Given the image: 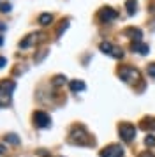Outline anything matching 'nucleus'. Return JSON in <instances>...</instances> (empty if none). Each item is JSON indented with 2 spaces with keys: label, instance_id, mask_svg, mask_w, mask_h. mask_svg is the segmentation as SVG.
Masks as SVG:
<instances>
[{
  "label": "nucleus",
  "instance_id": "obj_1",
  "mask_svg": "<svg viewBox=\"0 0 155 157\" xmlns=\"http://www.w3.org/2000/svg\"><path fill=\"white\" fill-rule=\"evenodd\" d=\"M69 141L72 143V145H79V147L93 145V140L88 136V132H86V131H85V127H81V125H78V127H74L72 131H70Z\"/></svg>",
  "mask_w": 155,
  "mask_h": 157
},
{
  "label": "nucleus",
  "instance_id": "obj_2",
  "mask_svg": "<svg viewBox=\"0 0 155 157\" xmlns=\"http://www.w3.org/2000/svg\"><path fill=\"white\" fill-rule=\"evenodd\" d=\"M14 88H16V83H14L13 79H4V81H0V108L7 106V104L11 102Z\"/></svg>",
  "mask_w": 155,
  "mask_h": 157
},
{
  "label": "nucleus",
  "instance_id": "obj_3",
  "mask_svg": "<svg viewBox=\"0 0 155 157\" xmlns=\"http://www.w3.org/2000/svg\"><path fill=\"white\" fill-rule=\"evenodd\" d=\"M118 76L123 79L125 83H132V81H138V79H139V71L134 69V67H130V65H123V67H120Z\"/></svg>",
  "mask_w": 155,
  "mask_h": 157
},
{
  "label": "nucleus",
  "instance_id": "obj_4",
  "mask_svg": "<svg viewBox=\"0 0 155 157\" xmlns=\"http://www.w3.org/2000/svg\"><path fill=\"white\" fill-rule=\"evenodd\" d=\"M118 134L125 143H130L134 138H136V127L130 125V124H122L118 127Z\"/></svg>",
  "mask_w": 155,
  "mask_h": 157
},
{
  "label": "nucleus",
  "instance_id": "obj_5",
  "mask_svg": "<svg viewBox=\"0 0 155 157\" xmlns=\"http://www.w3.org/2000/svg\"><path fill=\"white\" fill-rule=\"evenodd\" d=\"M32 120H34L35 127H41V129H46V127L51 125V118H49V115L44 113V111H35L34 117H32Z\"/></svg>",
  "mask_w": 155,
  "mask_h": 157
},
{
  "label": "nucleus",
  "instance_id": "obj_6",
  "mask_svg": "<svg viewBox=\"0 0 155 157\" xmlns=\"http://www.w3.org/2000/svg\"><path fill=\"white\" fill-rule=\"evenodd\" d=\"M100 157H123V148L120 145H109L104 150H100Z\"/></svg>",
  "mask_w": 155,
  "mask_h": 157
},
{
  "label": "nucleus",
  "instance_id": "obj_7",
  "mask_svg": "<svg viewBox=\"0 0 155 157\" xmlns=\"http://www.w3.org/2000/svg\"><path fill=\"white\" fill-rule=\"evenodd\" d=\"M118 18V13L115 11V9H111V7H104V9H100L99 11V20L100 21H113V20H116Z\"/></svg>",
  "mask_w": 155,
  "mask_h": 157
},
{
  "label": "nucleus",
  "instance_id": "obj_8",
  "mask_svg": "<svg viewBox=\"0 0 155 157\" xmlns=\"http://www.w3.org/2000/svg\"><path fill=\"white\" fill-rule=\"evenodd\" d=\"M130 50L136 51V53H139V55H148V53H150V46L145 44V43H141V41H132Z\"/></svg>",
  "mask_w": 155,
  "mask_h": 157
},
{
  "label": "nucleus",
  "instance_id": "obj_9",
  "mask_svg": "<svg viewBox=\"0 0 155 157\" xmlns=\"http://www.w3.org/2000/svg\"><path fill=\"white\" fill-rule=\"evenodd\" d=\"M69 86H70L72 92H83L85 88H86V85H85L81 79H72V81L69 83Z\"/></svg>",
  "mask_w": 155,
  "mask_h": 157
},
{
  "label": "nucleus",
  "instance_id": "obj_10",
  "mask_svg": "<svg viewBox=\"0 0 155 157\" xmlns=\"http://www.w3.org/2000/svg\"><path fill=\"white\" fill-rule=\"evenodd\" d=\"M125 36H130V39L132 41H141V37H143V32H141L139 29H127L125 30Z\"/></svg>",
  "mask_w": 155,
  "mask_h": 157
},
{
  "label": "nucleus",
  "instance_id": "obj_11",
  "mask_svg": "<svg viewBox=\"0 0 155 157\" xmlns=\"http://www.w3.org/2000/svg\"><path fill=\"white\" fill-rule=\"evenodd\" d=\"M99 50L102 51V53H106V55H111L115 48H113V44H111V43L104 41V43H100V44H99Z\"/></svg>",
  "mask_w": 155,
  "mask_h": 157
},
{
  "label": "nucleus",
  "instance_id": "obj_12",
  "mask_svg": "<svg viewBox=\"0 0 155 157\" xmlns=\"http://www.w3.org/2000/svg\"><path fill=\"white\" fill-rule=\"evenodd\" d=\"M125 7H127V13L132 16V14H136V7H138V2H136V0H127V2H125Z\"/></svg>",
  "mask_w": 155,
  "mask_h": 157
},
{
  "label": "nucleus",
  "instance_id": "obj_13",
  "mask_svg": "<svg viewBox=\"0 0 155 157\" xmlns=\"http://www.w3.org/2000/svg\"><path fill=\"white\" fill-rule=\"evenodd\" d=\"M51 21H53V16L49 14V13H44V14L39 16V23H41V25H44V27H46V25H49Z\"/></svg>",
  "mask_w": 155,
  "mask_h": 157
},
{
  "label": "nucleus",
  "instance_id": "obj_14",
  "mask_svg": "<svg viewBox=\"0 0 155 157\" xmlns=\"http://www.w3.org/2000/svg\"><path fill=\"white\" fill-rule=\"evenodd\" d=\"M141 127L155 131V120H153V118H150V120H148V118H145V120H143V124H141Z\"/></svg>",
  "mask_w": 155,
  "mask_h": 157
},
{
  "label": "nucleus",
  "instance_id": "obj_15",
  "mask_svg": "<svg viewBox=\"0 0 155 157\" xmlns=\"http://www.w3.org/2000/svg\"><path fill=\"white\" fill-rule=\"evenodd\" d=\"M6 141L11 143V145H20V138L16 134H7L6 136Z\"/></svg>",
  "mask_w": 155,
  "mask_h": 157
},
{
  "label": "nucleus",
  "instance_id": "obj_16",
  "mask_svg": "<svg viewBox=\"0 0 155 157\" xmlns=\"http://www.w3.org/2000/svg\"><path fill=\"white\" fill-rule=\"evenodd\" d=\"M65 76H55V78H53V85L55 86H60V85H63V83H65Z\"/></svg>",
  "mask_w": 155,
  "mask_h": 157
},
{
  "label": "nucleus",
  "instance_id": "obj_17",
  "mask_svg": "<svg viewBox=\"0 0 155 157\" xmlns=\"http://www.w3.org/2000/svg\"><path fill=\"white\" fill-rule=\"evenodd\" d=\"M145 145H146V147H153L155 145V136L148 134L146 138H145Z\"/></svg>",
  "mask_w": 155,
  "mask_h": 157
},
{
  "label": "nucleus",
  "instance_id": "obj_18",
  "mask_svg": "<svg viewBox=\"0 0 155 157\" xmlns=\"http://www.w3.org/2000/svg\"><path fill=\"white\" fill-rule=\"evenodd\" d=\"M46 55H48V50H41V51H39V55H37V57L34 58V60H35V64H39V62H41L42 58L46 57Z\"/></svg>",
  "mask_w": 155,
  "mask_h": 157
},
{
  "label": "nucleus",
  "instance_id": "obj_19",
  "mask_svg": "<svg viewBox=\"0 0 155 157\" xmlns=\"http://www.w3.org/2000/svg\"><path fill=\"white\" fill-rule=\"evenodd\" d=\"M111 57L113 58H122V57H123V51L120 50V48H115V50H113V53H111Z\"/></svg>",
  "mask_w": 155,
  "mask_h": 157
},
{
  "label": "nucleus",
  "instance_id": "obj_20",
  "mask_svg": "<svg viewBox=\"0 0 155 157\" xmlns=\"http://www.w3.org/2000/svg\"><path fill=\"white\" fill-rule=\"evenodd\" d=\"M11 4H0V11L2 13H11Z\"/></svg>",
  "mask_w": 155,
  "mask_h": 157
},
{
  "label": "nucleus",
  "instance_id": "obj_21",
  "mask_svg": "<svg viewBox=\"0 0 155 157\" xmlns=\"http://www.w3.org/2000/svg\"><path fill=\"white\" fill-rule=\"evenodd\" d=\"M67 27H69V23H67V21H62V25H60V29H58V32H56V36L60 37V36H62V32H63L65 29H67Z\"/></svg>",
  "mask_w": 155,
  "mask_h": 157
},
{
  "label": "nucleus",
  "instance_id": "obj_22",
  "mask_svg": "<svg viewBox=\"0 0 155 157\" xmlns=\"http://www.w3.org/2000/svg\"><path fill=\"white\" fill-rule=\"evenodd\" d=\"M148 76H152V78H155V64H150L148 65Z\"/></svg>",
  "mask_w": 155,
  "mask_h": 157
},
{
  "label": "nucleus",
  "instance_id": "obj_23",
  "mask_svg": "<svg viewBox=\"0 0 155 157\" xmlns=\"http://www.w3.org/2000/svg\"><path fill=\"white\" fill-rule=\"evenodd\" d=\"M7 65V58L6 57H0V69H2V67H6Z\"/></svg>",
  "mask_w": 155,
  "mask_h": 157
},
{
  "label": "nucleus",
  "instance_id": "obj_24",
  "mask_svg": "<svg viewBox=\"0 0 155 157\" xmlns=\"http://www.w3.org/2000/svg\"><path fill=\"white\" fill-rule=\"evenodd\" d=\"M139 157H155V155L152 154V152H143V154H141Z\"/></svg>",
  "mask_w": 155,
  "mask_h": 157
},
{
  "label": "nucleus",
  "instance_id": "obj_25",
  "mask_svg": "<svg viewBox=\"0 0 155 157\" xmlns=\"http://www.w3.org/2000/svg\"><path fill=\"white\" fill-rule=\"evenodd\" d=\"M4 152H6V147H4V145H0V155H2Z\"/></svg>",
  "mask_w": 155,
  "mask_h": 157
},
{
  "label": "nucleus",
  "instance_id": "obj_26",
  "mask_svg": "<svg viewBox=\"0 0 155 157\" xmlns=\"http://www.w3.org/2000/svg\"><path fill=\"white\" fill-rule=\"evenodd\" d=\"M4 30H6V25H4V23L0 21V32H4Z\"/></svg>",
  "mask_w": 155,
  "mask_h": 157
},
{
  "label": "nucleus",
  "instance_id": "obj_27",
  "mask_svg": "<svg viewBox=\"0 0 155 157\" xmlns=\"http://www.w3.org/2000/svg\"><path fill=\"white\" fill-rule=\"evenodd\" d=\"M2 44H4V37L0 36V46H2Z\"/></svg>",
  "mask_w": 155,
  "mask_h": 157
}]
</instances>
